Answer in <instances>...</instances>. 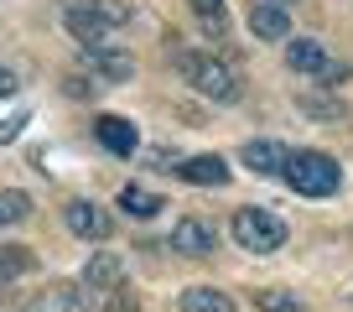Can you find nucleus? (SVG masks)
<instances>
[{"label": "nucleus", "mask_w": 353, "mask_h": 312, "mask_svg": "<svg viewBox=\"0 0 353 312\" xmlns=\"http://www.w3.org/2000/svg\"><path fill=\"white\" fill-rule=\"evenodd\" d=\"M172 63H176V73L188 78L198 94H208V99H219V104H234V99H239V78H234L229 63L203 57V52H172Z\"/></svg>", "instance_id": "1"}, {"label": "nucleus", "mask_w": 353, "mask_h": 312, "mask_svg": "<svg viewBox=\"0 0 353 312\" xmlns=\"http://www.w3.org/2000/svg\"><path fill=\"white\" fill-rule=\"evenodd\" d=\"M281 172H286L291 193H301V198H327V193H338V182H343L338 162H332L327 151H296V156H286Z\"/></svg>", "instance_id": "2"}, {"label": "nucleus", "mask_w": 353, "mask_h": 312, "mask_svg": "<svg viewBox=\"0 0 353 312\" xmlns=\"http://www.w3.org/2000/svg\"><path fill=\"white\" fill-rule=\"evenodd\" d=\"M229 229H234V240H239V250H250V255H270V250L286 245V224H281L276 213H265V208H239Z\"/></svg>", "instance_id": "3"}, {"label": "nucleus", "mask_w": 353, "mask_h": 312, "mask_svg": "<svg viewBox=\"0 0 353 312\" xmlns=\"http://www.w3.org/2000/svg\"><path fill=\"white\" fill-rule=\"evenodd\" d=\"M250 32L260 37V42H286L291 37V16L281 0H254L250 6Z\"/></svg>", "instance_id": "4"}, {"label": "nucleus", "mask_w": 353, "mask_h": 312, "mask_svg": "<svg viewBox=\"0 0 353 312\" xmlns=\"http://www.w3.org/2000/svg\"><path fill=\"white\" fill-rule=\"evenodd\" d=\"M172 250H182V255H213V250H219V229H213L208 219H176Z\"/></svg>", "instance_id": "5"}, {"label": "nucleus", "mask_w": 353, "mask_h": 312, "mask_svg": "<svg viewBox=\"0 0 353 312\" xmlns=\"http://www.w3.org/2000/svg\"><path fill=\"white\" fill-rule=\"evenodd\" d=\"M63 219H68V229H73L78 240H110V213H104L99 203L73 198V203L63 208Z\"/></svg>", "instance_id": "6"}, {"label": "nucleus", "mask_w": 353, "mask_h": 312, "mask_svg": "<svg viewBox=\"0 0 353 312\" xmlns=\"http://www.w3.org/2000/svg\"><path fill=\"white\" fill-rule=\"evenodd\" d=\"M176 177L192 182V188H223L229 182V162L223 156H188V162H176Z\"/></svg>", "instance_id": "7"}, {"label": "nucleus", "mask_w": 353, "mask_h": 312, "mask_svg": "<svg viewBox=\"0 0 353 312\" xmlns=\"http://www.w3.org/2000/svg\"><path fill=\"white\" fill-rule=\"evenodd\" d=\"M63 21H68V32H73L83 47H104V32H110V26L99 21V11H94L88 0H73V6L63 11Z\"/></svg>", "instance_id": "8"}, {"label": "nucleus", "mask_w": 353, "mask_h": 312, "mask_svg": "<svg viewBox=\"0 0 353 312\" xmlns=\"http://www.w3.org/2000/svg\"><path fill=\"white\" fill-rule=\"evenodd\" d=\"M83 63L104 78V84H125L135 73V57L130 52H114V47H83Z\"/></svg>", "instance_id": "9"}, {"label": "nucleus", "mask_w": 353, "mask_h": 312, "mask_svg": "<svg viewBox=\"0 0 353 312\" xmlns=\"http://www.w3.org/2000/svg\"><path fill=\"white\" fill-rule=\"evenodd\" d=\"M286 146H281V141H244V151H239V162H244V167H250V172H260V177H270V172H281V167H286Z\"/></svg>", "instance_id": "10"}, {"label": "nucleus", "mask_w": 353, "mask_h": 312, "mask_svg": "<svg viewBox=\"0 0 353 312\" xmlns=\"http://www.w3.org/2000/svg\"><path fill=\"white\" fill-rule=\"evenodd\" d=\"M26 312H88V297L78 286H47V291H37L32 302H26Z\"/></svg>", "instance_id": "11"}, {"label": "nucleus", "mask_w": 353, "mask_h": 312, "mask_svg": "<svg viewBox=\"0 0 353 312\" xmlns=\"http://www.w3.org/2000/svg\"><path fill=\"white\" fill-rule=\"evenodd\" d=\"M120 276H125V260L114 255V250L88 255V266H83V286H88V291H110V286H120Z\"/></svg>", "instance_id": "12"}, {"label": "nucleus", "mask_w": 353, "mask_h": 312, "mask_svg": "<svg viewBox=\"0 0 353 312\" xmlns=\"http://www.w3.org/2000/svg\"><path fill=\"white\" fill-rule=\"evenodd\" d=\"M94 130H99V141L110 146L114 156H135V146H141L135 125H130V120H120V115H99V120H94Z\"/></svg>", "instance_id": "13"}, {"label": "nucleus", "mask_w": 353, "mask_h": 312, "mask_svg": "<svg viewBox=\"0 0 353 312\" xmlns=\"http://www.w3.org/2000/svg\"><path fill=\"white\" fill-rule=\"evenodd\" d=\"M120 208L130 213V219H156V213L166 208V198H161V193H151V188H135V182H130V188H120Z\"/></svg>", "instance_id": "14"}, {"label": "nucleus", "mask_w": 353, "mask_h": 312, "mask_svg": "<svg viewBox=\"0 0 353 312\" xmlns=\"http://www.w3.org/2000/svg\"><path fill=\"white\" fill-rule=\"evenodd\" d=\"M286 63L296 68V73H322V68H327L332 57L322 52V42H307V37H296V42L286 47Z\"/></svg>", "instance_id": "15"}, {"label": "nucleus", "mask_w": 353, "mask_h": 312, "mask_svg": "<svg viewBox=\"0 0 353 312\" xmlns=\"http://www.w3.org/2000/svg\"><path fill=\"white\" fill-rule=\"evenodd\" d=\"M182 312H234V302H229V291L188 286V291H182Z\"/></svg>", "instance_id": "16"}, {"label": "nucleus", "mask_w": 353, "mask_h": 312, "mask_svg": "<svg viewBox=\"0 0 353 312\" xmlns=\"http://www.w3.org/2000/svg\"><path fill=\"white\" fill-rule=\"evenodd\" d=\"M192 11H198V21H203V32L208 37H229V11H223V0H188Z\"/></svg>", "instance_id": "17"}, {"label": "nucleus", "mask_w": 353, "mask_h": 312, "mask_svg": "<svg viewBox=\"0 0 353 312\" xmlns=\"http://www.w3.org/2000/svg\"><path fill=\"white\" fill-rule=\"evenodd\" d=\"M26 271H37V255L26 245H6L0 250V281H16V276H26Z\"/></svg>", "instance_id": "18"}, {"label": "nucleus", "mask_w": 353, "mask_h": 312, "mask_svg": "<svg viewBox=\"0 0 353 312\" xmlns=\"http://www.w3.org/2000/svg\"><path fill=\"white\" fill-rule=\"evenodd\" d=\"M21 219H32V198L21 188L0 193V224H21Z\"/></svg>", "instance_id": "19"}, {"label": "nucleus", "mask_w": 353, "mask_h": 312, "mask_svg": "<svg viewBox=\"0 0 353 312\" xmlns=\"http://www.w3.org/2000/svg\"><path fill=\"white\" fill-rule=\"evenodd\" d=\"M254 307L260 312H301L296 291H254Z\"/></svg>", "instance_id": "20"}, {"label": "nucleus", "mask_w": 353, "mask_h": 312, "mask_svg": "<svg viewBox=\"0 0 353 312\" xmlns=\"http://www.w3.org/2000/svg\"><path fill=\"white\" fill-rule=\"evenodd\" d=\"M88 6L99 11L104 26H125V21H130V6H125V0H88Z\"/></svg>", "instance_id": "21"}, {"label": "nucleus", "mask_w": 353, "mask_h": 312, "mask_svg": "<svg viewBox=\"0 0 353 312\" xmlns=\"http://www.w3.org/2000/svg\"><path fill=\"white\" fill-rule=\"evenodd\" d=\"M104 307H110V312H141V302H135L125 286H110V291H104Z\"/></svg>", "instance_id": "22"}, {"label": "nucleus", "mask_w": 353, "mask_h": 312, "mask_svg": "<svg viewBox=\"0 0 353 312\" xmlns=\"http://www.w3.org/2000/svg\"><path fill=\"white\" fill-rule=\"evenodd\" d=\"M63 89L73 94V99H88V94L99 89V84H83V78H78V73H68V78H63Z\"/></svg>", "instance_id": "23"}, {"label": "nucleus", "mask_w": 353, "mask_h": 312, "mask_svg": "<svg viewBox=\"0 0 353 312\" xmlns=\"http://www.w3.org/2000/svg\"><path fill=\"white\" fill-rule=\"evenodd\" d=\"M21 125H26V115H11V120L0 125V146H6V141H16V135H21Z\"/></svg>", "instance_id": "24"}, {"label": "nucleus", "mask_w": 353, "mask_h": 312, "mask_svg": "<svg viewBox=\"0 0 353 312\" xmlns=\"http://www.w3.org/2000/svg\"><path fill=\"white\" fill-rule=\"evenodd\" d=\"M16 89H21V84H16V73H11V68H0V99H11Z\"/></svg>", "instance_id": "25"}]
</instances>
